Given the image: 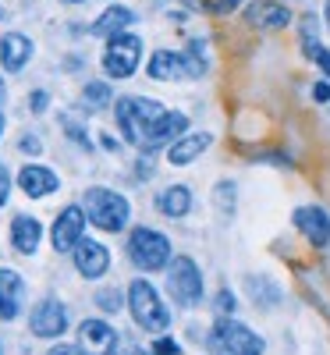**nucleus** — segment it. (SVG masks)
Returning a JSON list of instances; mask_svg holds the SVG:
<instances>
[{
  "instance_id": "f704fd0d",
  "label": "nucleus",
  "mask_w": 330,
  "mask_h": 355,
  "mask_svg": "<svg viewBox=\"0 0 330 355\" xmlns=\"http://www.w3.org/2000/svg\"><path fill=\"white\" fill-rule=\"evenodd\" d=\"M46 355H85V352H82L78 345H64V341H57V345H53Z\"/></svg>"
},
{
  "instance_id": "393cba45",
  "label": "nucleus",
  "mask_w": 330,
  "mask_h": 355,
  "mask_svg": "<svg viewBox=\"0 0 330 355\" xmlns=\"http://www.w3.org/2000/svg\"><path fill=\"white\" fill-rule=\"evenodd\" d=\"M320 50V33H316V18L313 15H306L302 18V53L313 61V53Z\"/></svg>"
},
{
  "instance_id": "ea45409f",
  "label": "nucleus",
  "mask_w": 330,
  "mask_h": 355,
  "mask_svg": "<svg viewBox=\"0 0 330 355\" xmlns=\"http://www.w3.org/2000/svg\"><path fill=\"white\" fill-rule=\"evenodd\" d=\"M4 128H8V121H4V110H0V135H4Z\"/></svg>"
},
{
  "instance_id": "c756f323",
  "label": "nucleus",
  "mask_w": 330,
  "mask_h": 355,
  "mask_svg": "<svg viewBox=\"0 0 330 355\" xmlns=\"http://www.w3.org/2000/svg\"><path fill=\"white\" fill-rule=\"evenodd\" d=\"M64 132H68V135H71V139L82 146V150H93V146H89V135H85V128H78V125H75V117H68V114H64Z\"/></svg>"
},
{
  "instance_id": "f257e3e1",
  "label": "nucleus",
  "mask_w": 330,
  "mask_h": 355,
  "mask_svg": "<svg viewBox=\"0 0 330 355\" xmlns=\"http://www.w3.org/2000/svg\"><path fill=\"white\" fill-rule=\"evenodd\" d=\"M82 210L89 217V224L100 227V231H125L128 220H132V202L121 196V192H114V189H103V185H93V189H85L82 196Z\"/></svg>"
},
{
  "instance_id": "79ce46f5",
  "label": "nucleus",
  "mask_w": 330,
  "mask_h": 355,
  "mask_svg": "<svg viewBox=\"0 0 330 355\" xmlns=\"http://www.w3.org/2000/svg\"><path fill=\"white\" fill-rule=\"evenodd\" d=\"M4 15H8V11H4V8H0V18H4Z\"/></svg>"
},
{
  "instance_id": "20e7f679",
  "label": "nucleus",
  "mask_w": 330,
  "mask_h": 355,
  "mask_svg": "<svg viewBox=\"0 0 330 355\" xmlns=\"http://www.w3.org/2000/svg\"><path fill=\"white\" fill-rule=\"evenodd\" d=\"M100 61H103L107 78H114V82L132 78V75L139 71V64H142V36H135V33H117V36H110Z\"/></svg>"
},
{
  "instance_id": "4be33fe9",
  "label": "nucleus",
  "mask_w": 330,
  "mask_h": 355,
  "mask_svg": "<svg viewBox=\"0 0 330 355\" xmlns=\"http://www.w3.org/2000/svg\"><path fill=\"white\" fill-rule=\"evenodd\" d=\"M114 114H117V128H121V139L128 146H142V135H139V121H135V96H121L114 103Z\"/></svg>"
},
{
  "instance_id": "e433bc0d",
  "label": "nucleus",
  "mask_w": 330,
  "mask_h": 355,
  "mask_svg": "<svg viewBox=\"0 0 330 355\" xmlns=\"http://www.w3.org/2000/svg\"><path fill=\"white\" fill-rule=\"evenodd\" d=\"M100 142H103V150H110V153H114V150H121V142H117L114 135H107V132L100 135Z\"/></svg>"
},
{
  "instance_id": "6ab92c4d",
  "label": "nucleus",
  "mask_w": 330,
  "mask_h": 355,
  "mask_svg": "<svg viewBox=\"0 0 330 355\" xmlns=\"http://www.w3.org/2000/svg\"><path fill=\"white\" fill-rule=\"evenodd\" d=\"M135 21V11L132 8H121V4H114V8H103V15L89 25V36H100V40H110L117 33H128V25Z\"/></svg>"
},
{
  "instance_id": "ddd939ff",
  "label": "nucleus",
  "mask_w": 330,
  "mask_h": 355,
  "mask_svg": "<svg viewBox=\"0 0 330 355\" xmlns=\"http://www.w3.org/2000/svg\"><path fill=\"white\" fill-rule=\"evenodd\" d=\"M18 189L28 196V199H46L53 196L57 189H61V178H57V171L43 167V164H25L18 174H15Z\"/></svg>"
},
{
  "instance_id": "bb28decb",
  "label": "nucleus",
  "mask_w": 330,
  "mask_h": 355,
  "mask_svg": "<svg viewBox=\"0 0 330 355\" xmlns=\"http://www.w3.org/2000/svg\"><path fill=\"white\" fill-rule=\"evenodd\" d=\"M234 196H238V192H234V182H220V185L214 189V199H217V206H220L224 214L234 210Z\"/></svg>"
},
{
  "instance_id": "a878e982",
  "label": "nucleus",
  "mask_w": 330,
  "mask_h": 355,
  "mask_svg": "<svg viewBox=\"0 0 330 355\" xmlns=\"http://www.w3.org/2000/svg\"><path fill=\"white\" fill-rule=\"evenodd\" d=\"M125 302H128V295H121L117 288H100V291H96V306H100L103 313H117Z\"/></svg>"
},
{
  "instance_id": "cd10ccee",
  "label": "nucleus",
  "mask_w": 330,
  "mask_h": 355,
  "mask_svg": "<svg viewBox=\"0 0 330 355\" xmlns=\"http://www.w3.org/2000/svg\"><path fill=\"white\" fill-rule=\"evenodd\" d=\"M18 153H25V157H40V153H43V139L25 132V135L18 139Z\"/></svg>"
},
{
  "instance_id": "aec40b11",
  "label": "nucleus",
  "mask_w": 330,
  "mask_h": 355,
  "mask_svg": "<svg viewBox=\"0 0 330 355\" xmlns=\"http://www.w3.org/2000/svg\"><path fill=\"white\" fill-rule=\"evenodd\" d=\"M157 210L171 220H182L192 210V189L189 185H167L157 192Z\"/></svg>"
},
{
  "instance_id": "473e14b6",
  "label": "nucleus",
  "mask_w": 330,
  "mask_h": 355,
  "mask_svg": "<svg viewBox=\"0 0 330 355\" xmlns=\"http://www.w3.org/2000/svg\"><path fill=\"white\" fill-rule=\"evenodd\" d=\"M50 107V96H46V89H36V93H33V100H28V110H33V114H43Z\"/></svg>"
},
{
  "instance_id": "7ed1b4c3",
  "label": "nucleus",
  "mask_w": 330,
  "mask_h": 355,
  "mask_svg": "<svg viewBox=\"0 0 330 355\" xmlns=\"http://www.w3.org/2000/svg\"><path fill=\"white\" fill-rule=\"evenodd\" d=\"M128 259L139 270L153 274V270H164L171 263V239L160 234L157 227H132L128 234Z\"/></svg>"
},
{
  "instance_id": "9d476101",
  "label": "nucleus",
  "mask_w": 330,
  "mask_h": 355,
  "mask_svg": "<svg viewBox=\"0 0 330 355\" xmlns=\"http://www.w3.org/2000/svg\"><path fill=\"white\" fill-rule=\"evenodd\" d=\"M71 259H75V270H78L85 281H100V277L110 270V252H107V245H100L96 239H82V242L75 245Z\"/></svg>"
},
{
  "instance_id": "9b49d317",
  "label": "nucleus",
  "mask_w": 330,
  "mask_h": 355,
  "mask_svg": "<svg viewBox=\"0 0 330 355\" xmlns=\"http://www.w3.org/2000/svg\"><path fill=\"white\" fill-rule=\"evenodd\" d=\"M291 220H295L298 234H306L309 245H316V249L330 245V214L323 206H298Z\"/></svg>"
},
{
  "instance_id": "412c9836",
  "label": "nucleus",
  "mask_w": 330,
  "mask_h": 355,
  "mask_svg": "<svg viewBox=\"0 0 330 355\" xmlns=\"http://www.w3.org/2000/svg\"><path fill=\"white\" fill-rule=\"evenodd\" d=\"M164 117H167V107H160L157 100H142V96H135V121H139L142 146H149V139H153V132L160 128Z\"/></svg>"
},
{
  "instance_id": "dca6fc26",
  "label": "nucleus",
  "mask_w": 330,
  "mask_h": 355,
  "mask_svg": "<svg viewBox=\"0 0 330 355\" xmlns=\"http://www.w3.org/2000/svg\"><path fill=\"white\" fill-rule=\"evenodd\" d=\"M209 146H214V135L209 132H192V135H182L177 142H171L167 146V164H174V167H185V164H192V160H199Z\"/></svg>"
},
{
  "instance_id": "b1692460",
  "label": "nucleus",
  "mask_w": 330,
  "mask_h": 355,
  "mask_svg": "<svg viewBox=\"0 0 330 355\" xmlns=\"http://www.w3.org/2000/svg\"><path fill=\"white\" fill-rule=\"evenodd\" d=\"M242 0H185L189 11H199V15H231Z\"/></svg>"
},
{
  "instance_id": "a19ab883",
  "label": "nucleus",
  "mask_w": 330,
  "mask_h": 355,
  "mask_svg": "<svg viewBox=\"0 0 330 355\" xmlns=\"http://www.w3.org/2000/svg\"><path fill=\"white\" fill-rule=\"evenodd\" d=\"M323 15H327V28H330V0H327V11Z\"/></svg>"
},
{
  "instance_id": "2f4dec72",
  "label": "nucleus",
  "mask_w": 330,
  "mask_h": 355,
  "mask_svg": "<svg viewBox=\"0 0 330 355\" xmlns=\"http://www.w3.org/2000/svg\"><path fill=\"white\" fill-rule=\"evenodd\" d=\"M234 313V295L224 288L220 295H217V316H231Z\"/></svg>"
},
{
  "instance_id": "f3484780",
  "label": "nucleus",
  "mask_w": 330,
  "mask_h": 355,
  "mask_svg": "<svg viewBox=\"0 0 330 355\" xmlns=\"http://www.w3.org/2000/svg\"><path fill=\"white\" fill-rule=\"evenodd\" d=\"M21 299H25V281H21V274L8 270V266H0V320H18Z\"/></svg>"
},
{
  "instance_id": "a211bd4d",
  "label": "nucleus",
  "mask_w": 330,
  "mask_h": 355,
  "mask_svg": "<svg viewBox=\"0 0 330 355\" xmlns=\"http://www.w3.org/2000/svg\"><path fill=\"white\" fill-rule=\"evenodd\" d=\"M33 40L21 36V33H8L0 36V68L4 71H21L28 64V57H33Z\"/></svg>"
},
{
  "instance_id": "c9c22d12",
  "label": "nucleus",
  "mask_w": 330,
  "mask_h": 355,
  "mask_svg": "<svg viewBox=\"0 0 330 355\" xmlns=\"http://www.w3.org/2000/svg\"><path fill=\"white\" fill-rule=\"evenodd\" d=\"M313 100L316 103H330V82H316L313 85Z\"/></svg>"
},
{
  "instance_id": "7c9ffc66",
  "label": "nucleus",
  "mask_w": 330,
  "mask_h": 355,
  "mask_svg": "<svg viewBox=\"0 0 330 355\" xmlns=\"http://www.w3.org/2000/svg\"><path fill=\"white\" fill-rule=\"evenodd\" d=\"M11 185H15V178H11V171L4 167V160H0V206L8 202V196H11Z\"/></svg>"
},
{
  "instance_id": "37998d69",
  "label": "nucleus",
  "mask_w": 330,
  "mask_h": 355,
  "mask_svg": "<svg viewBox=\"0 0 330 355\" xmlns=\"http://www.w3.org/2000/svg\"><path fill=\"white\" fill-rule=\"evenodd\" d=\"M68 4H78V0H68Z\"/></svg>"
},
{
  "instance_id": "2eb2a0df",
  "label": "nucleus",
  "mask_w": 330,
  "mask_h": 355,
  "mask_svg": "<svg viewBox=\"0 0 330 355\" xmlns=\"http://www.w3.org/2000/svg\"><path fill=\"white\" fill-rule=\"evenodd\" d=\"M40 242H43V224H40V217H33V214H18V217L11 220V245H15V252H21V256H36Z\"/></svg>"
},
{
  "instance_id": "423d86ee",
  "label": "nucleus",
  "mask_w": 330,
  "mask_h": 355,
  "mask_svg": "<svg viewBox=\"0 0 330 355\" xmlns=\"http://www.w3.org/2000/svg\"><path fill=\"white\" fill-rule=\"evenodd\" d=\"M167 291L182 309H196L202 302V274L192 256H177L167 266Z\"/></svg>"
},
{
  "instance_id": "6e6552de",
  "label": "nucleus",
  "mask_w": 330,
  "mask_h": 355,
  "mask_svg": "<svg viewBox=\"0 0 330 355\" xmlns=\"http://www.w3.org/2000/svg\"><path fill=\"white\" fill-rule=\"evenodd\" d=\"M85 210L82 206H64L61 214L53 217V227H50V245L53 252H75V245L85 239Z\"/></svg>"
},
{
  "instance_id": "58836bf2",
  "label": "nucleus",
  "mask_w": 330,
  "mask_h": 355,
  "mask_svg": "<svg viewBox=\"0 0 330 355\" xmlns=\"http://www.w3.org/2000/svg\"><path fill=\"white\" fill-rule=\"evenodd\" d=\"M4 93H8V85H4V78H0V103H4Z\"/></svg>"
},
{
  "instance_id": "39448f33",
  "label": "nucleus",
  "mask_w": 330,
  "mask_h": 355,
  "mask_svg": "<svg viewBox=\"0 0 330 355\" xmlns=\"http://www.w3.org/2000/svg\"><path fill=\"white\" fill-rule=\"evenodd\" d=\"M209 345L220 355H263V338L256 331H249L245 323H238L231 316H217L214 331H209Z\"/></svg>"
},
{
  "instance_id": "f03ea898",
  "label": "nucleus",
  "mask_w": 330,
  "mask_h": 355,
  "mask_svg": "<svg viewBox=\"0 0 330 355\" xmlns=\"http://www.w3.org/2000/svg\"><path fill=\"white\" fill-rule=\"evenodd\" d=\"M128 309H132V320L146 334H164L171 327V313H167V306L160 299V291L146 277H135L128 284Z\"/></svg>"
},
{
  "instance_id": "5701e85b",
  "label": "nucleus",
  "mask_w": 330,
  "mask_h": 355,
  "mask_svg": "<svg viewBox=\"0 0 330 355\" xmlns=\"http://www.w3.org/2000/svg\"><path fill=\"white\" fill-rule=\"evenodd\" d=\"M114 103V93L107 82H85L82 89V110H103Z\"/></svg>"
},
{
  "instance_id": "4c0bfd02",
  "label": "nucleus",
  "mask_w": 330,
  "mask_h": 355,
  "mask_svg": "<svg viewBox=\"0 0 330 355\" xmlns=\"http://www.w3.org/2000/svg\"><path fill=\"white\" fill-rule=\"evenodd\" d=\"M121 355H146L142 348H128V352H121Z\"/></svg>"
},
{
  "instance_id": "1a4fd4ad",
  "label": "nucleus",
  "mask_w": 330,
  "mask_h": 355,
  "mask_svg": "<svg viewBox=\"0 0 330 355\" xmlns=\"http://www.w3.org/2000/svg\"><path fill=\"white\" fill-rule=\"evenodd\" d=\"M117 331L107 320H85L78 327V348L85 355H117Z\"/></svg>"
},
{
  "instance_id": "72a5a7b5",
  "label": "nucleus",
  "mask_w": 330,
  "mask_h": 355,
  "mask_svg": "<svg viewBox=\"0 0 330 355\" xmlns=\"http://www.w3.org/2000/svg\"><path fill=\"white\" fill-rule=\"evenodd\" d=\"M313 64H320V71L330 78V50H327V46H320V50L313 53Z\"/></svg>"
},
{
  "instance_id": "c03bdc74",
  "label": "nucleus",
  "mask_w": 330,
  "mask_h": 355,
  "mask_svg": "<svg viewBox=\"0 0 330 355\" xmlns=\"http://www.w3.org/2000/svg\"><path fill=\"white\" fill-rule=\"evenodd\" d=\"M0 355H4V348H0Z\"/></svg>"
},
{
  "instance_id": "c85d7f7f",
  "label": "nucleus",
  "mask_w": 330,
  "mask_h": 355,
  "mask_svg": "<svg viewBox=\"0 0 330 355\" xmlns=\"http://www.w3.org/2000/svg\"><path fill=\"white\" fill-rule=\"evenodd\" d=\"M153 355H182V345H177L174 338H167V334H157V341H153Z\"/></svg>"
},
{
  "instance_id": "0eeeda50",
  "label": "nucleus",
  "mask_w": 330,
  "mask_h": 355,
  "mask_svg": "<svg viewBox=\"0 0 330 355\" xmlns=\"http://www.w3.org/2000/svg\"><path fill=\"white\" fill-rule=\"evenodd\" d=\"M28 331H33L36 338L57 341L68 331V306L61 299H53V295H46V299L36 302L33 313H28Z\"/></svg>"
},
{
  "instance_id": "f8f14e48",
  "label": "nucleus",
  "mask_w": 330,
  "mask_h": 355,
  "mask_svg": "<svg viewBox=\"0 0 330 355\" xmlns=\"http://www.w3.org/2000/svg\"><path fill=\"white\" fill-rule=\"evenodd\" d=\"M245 21L263 33H277L291 25V8H284V0H252L245 8Z\"/></svg>"
},
{
  "instance_id": "4468645a",
  "label": "nucleus",
  "mask_w": 330,
  "mask_h": 355,
  "mask_svg": "<svg viewBox=\"0 0 330 355\" xmlns=\"http://www.w3.org/2000/svg\"><path fill=\"white\" fill-rule=\"evenodd\" d=\"M146 75L153 82H174V78H189V64H185V50H153L149 53Z\"/></svg>"
}]
</instances>
